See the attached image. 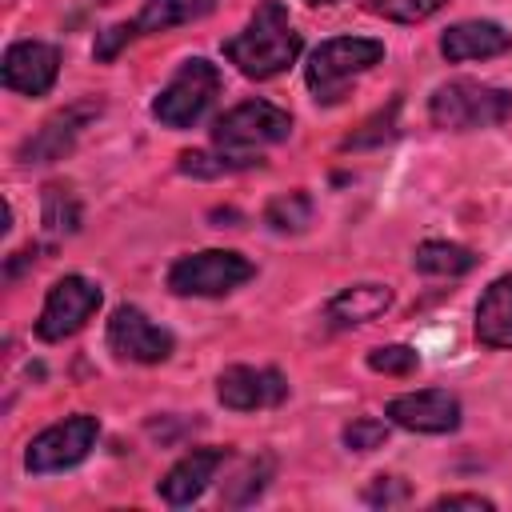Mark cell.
Here are the masks:
<instances>
[{
	"instance_id": "f1b7e54d",
	"label": "cell",
	"mask_w": 512,
	"mask_h": 512,
	"mask_svg": "<svg viewBox=\"0 0 512 512\" xmlns=\"http://www.w3.org/2000/svg\"><path fill=\"white\" fill-rule=\"evenodd\" d=\"M132 36H140V32H136V24H112V28H104V32L96 36V48H92V52H96V60H112V56H116Z\"/></svg>"
},
{
	"instance_id": "4dcf8cb0",
	"label": "cell",
	"mask_w": 512,
	"mask_h": 512,
	"mask_svg": "<svg viewBox=\"0 0 512 512\" xmlns=\"http://www.w3.org/2000/svg\"><path fill=\"white\" fill-rule=\"evenodd\" d=\"M304 4H340V0H304Z\"/></svg>"
},
{
	"instance_id": "2e32d148",
	"label": "cell",
	"mask_w": 512,
	"mask_h": 512,
	"mask_svg": "<svg viewBox=\"0 0 512 512\" xmlns=\"http://www.w3.org/2000/svg\"><path fill=\"white\" fill-rule=\"evenodd\" d=\"M476 340L488 348H512V272L484 288L476 304Z\"/></svg>"
},
{
	"instance_id": "277c9868",
	"label": "cell",
	"mask_w": 512,
	"mask_h": 512,
	"mask_svg": "<svg viewBox=\"0 0 512 512\" xmlns=\"http://www.w3.org/2000/svg\"><path fill=\"white\" fill-rule=\"evenodd\" d=\"M380 60H384V44L380 40H368V36H332V40H324L308 56L304 80H308V88H312L316 100L332 104V100H340V92H344V84L352 76L368 72Z\"/></svg>"
},
{
	"instance_id": "7c38bea8",
	"label": "cell",
	"mask_w": 512,
	"mask_h": 512,
	"mask_svg": "<svg viewBox=\"0 0 512 512\" xmlns=\"http://www.w3.org/2000/svg\"><path fill=\"white\" fill-rule=\"evenodd\" d=\"M384 416L408 432H428V436H440V432H456L460 428V400L448 392V388H420V392H404V396H392Z\"/></svg>"
},
{
	"instance_id": "603a6c76",
	"label": "cell",
	"mask_w": 512,
	"mask_h": 512,
	"mask_svg": "<svg viewBox=\"0 0 512 512\" xmlns=\"http://www.w3.org/2000/svg\"><path fill=\"white\" fill-rule=\"evenodd\" d=\"M272 480V456H260V460H248L244 472L224 488V504H252Z\"/></svg>"
},
{
	"instance_id": "9a60e30c",
	"label": "cell",
	"mask_w": 512,
	"mask_h": 512,
	"mask_svg": "<svg viewBox=\"0 0 512 512\" xmlns=\"http://www.w3.org/2000/svg\"><path fill=\"white\" fill-rule=\"evenodd\" d=\"M508 48H512V32L504 24H496V20H460L440 36V52L452 64L488 60V56H500Z\"/></svg>"
},
{
	"instance_id": "30bf717a",
	"label": "cell",
	"mask_w": 512,
	"mask_h": 512,
	"mask_svg": "<svg viewBox=\"0 0 512 512\" xmlns=\"http://www.w3.org/2000/svg\"><path fill=\"white\" fill-rule=\"evenodd\" d=\"M92 116H100V104H96V100H80V104L60 108L56 116H48V120L20 144L16 160H20V164H52V160H64V156L76 148V140H80V132H84V124H88Z\"/></svg>"
},
{
	"instance_id": "44dd1931",
	"label": "cell",
	"mask_w": 512,
	"mask_h": 512,
	"mask_svg": "<svg viewBox=\"0 0 512 512\" xmlns=\"http://www.w3.org/2000/svg\"><path fill=\"white\" fill-rule=\"evenodd\" d=\"M260 156L252 152H232V148H216V152H180V172L196 176V180H216V176H232L244 168H256Z\"/></svg>"
},
{
	"instance_id": "5bb4252c",
	"label": "cell",
	"mask_w": 512,
	"mask_h": 512,
	"mask_svg": "<svg viewBox=\"0 0 512 512\" xmlns=\"http://www.w3.org/2000/svg\"><path fill=\"white\" fill-rule=\"evenodd\" d=\"M224 460H228V448H192V452H184V456L164 472V480L156 484L160 500L172 504V508H184V504L200 500L204 488H208V484L216 480V472L224 468Z\"/></svg>"
},
{
	"instance_id": "d6986e66",
	"label": "cell",
	"mask_w": 512,
	"mask_h": 512,
	"mask_svg": "<svg viewBox=\"0 0 512 512\" xmlns=\"http://www.w3.org/2000/svg\"><path fill=\"white\" fill-rule=\"evenodd\" d=\"M412 264L424 276H464L476 268V252L464 244H452V240H424V244H416Z\"/></svg>"
},
{
	"instance_id": "8992f818",
	"label": "cell",
	"mask_w": 512,
	"mask_h": 512,
	"mask_svg": "<svg viewBox=\"0 0 512 512\" xmlns=\"http://www.w3.org/2000/svg\"><path fill=\"white\" fill-rule=\"evenodd\" d=\"M288 136H292V116L268 100H244V104L228 108L224 116H216V124H212L216 148H232V152H256V148L280 144Z\"/></svg>"
},
{
	"instance_id": "7a4b0ae2",
	"label": "cell",
	"mask_w": 512,
	"mask_h": 512,
	"mask_svg": "<svg viewBox=\"0 0 512 512\" xmlns=\"http://www.w3.org/2000/svg\"><path fill=\"white\" fill-rule=\"evenodd\" d=\"M512 116V92L480 84V80H444L428 96V120L444 132L496 128Z\"/></svg>"
},
{
	"instance_id": "484cf974",
	"label": "cell",
	"mask_w": 512,
	"mask_h": 512,
	"mask_svg": "<svg viewBox=\"0 0 512 512\" xmlns=\"http://www.w3.org/2000/svg\"><path fill=\"white\" fill-rule=\"evenodd\" d=\"M384 440H388V424L376 420V416H360L344 428V448L348 452H376Z\"/></svg>"
},
{
	"instance_id": "5b68a950",
	"label": "cell",
	"mask_w": 512,
	"mask_h": 512,
	"mask_svg": "<svg viewBox=\"0 0 512 512\" xmlns=\"http://www.w3.org/2000/svg\"><path fill=\"white\" fill-rule=\"evenodd\" d=\"M256 276V264L228 248H204L192 256H180L168 268V288L176 296H228L240 284Z\"/></svg>"
},
{
	"instance_id": "83f0119b",
	"label": "cell",
	"mask_w": 512,
	"mask_h": 512,
	"mask_svg": "<svg viewBox=\"0 0 512 512\" xmlns=\"http://www.w3.org/2000/svg\"><path fill=\"white\" fill-rule=\"evenodd\" d=\"M396 108H400V104L392 100V104H388V112L372 116V120L364 124L368 132H356V136H348V140H344V148H364V144H380V140H392V136H396Z\"/></svg>"
},
{
	"instance_id": "ba28073f",
	"label": "cell",
	"mask_w": 512,
	"mask_h": 512,
	"mask_svg": "<svg viewBox=\"0 0 512 512\" xmlns=\"http://www.w3.org/2000/svg\"><path fill=\"white\" fill-rule=\"evenodd\" d=\"M100 300H104V292L92 280H84V276H60L48 288V296H44V308H40V320H36V336L40 340H52V344L76 336L96 316Z\"/></svg>"
},
{
	"instance_id": "7402d4cb",
	"label": "cell",
	"mask_w": 512,
	"mask_h": 512,
	"mask_svg": "<svg viewBox=\"0 0 512 512\" xmlns=\"http://www.w3.org/2000/svg\"><path fill=\"white\" fill-rule=\"evenodd\" d=\"M312 196L304 188L296 192H284V196H272L268 208H264V224L276 228V232H304L312 224Z\"/></svg>"
},
{
	"instance_id": "6da1fadb",
	"label": "cell",
	"mask_w": 512,
	"mask_h": 512,
	"mask_svg": "<svg viewBox=\"0 0 512 512\" xmlns=\"http://www.w3.org/2000/svg\"><path fill=\"white\" fill-rule=\"evenodd\" d=\"M224 56L248 76V80H272L300 56V32L292 28L280 0H260L244 32L224 40Z\"/></svg>"
},
{
	"instance_id": "4fadbf2b",
	"label": "cell",
	"mask_w": 512,
	"mask_h": 512,
	"mask_svg": "<svg viewBox=\"0 0 512 512\" xmlns=\"http://www.w3.org/2000/svg\"><path fill=\"white\" fill-rule=\"evenodd\" d=\"M4 88L20 96H44L60 76V48L44 40H16L4 48Z\"/></svg>"
},
{
	"instance_id": "9c48e42d",
	"label": "cell",
	"mask_w": 512,
	"mask_h": 512,
	"mask_svg": "<svg viewBox=\"0 0 512 512\" xmlns=\"http://www.w3.org/2000/svg\"><path fill=\"white\" fill-rule=\"evenodd\" d=\"M108 348L132 364H160L172 356L176 336L168 328H160L156 320H148L136 304H120L108 320Z\"/></svg>"
},
{
	"instance_id": "ffe728a7",
	"label": "cell",
	"mask_w": 512,
	"mask_h": 512,
	"mask_svg": "<svg viewBox=\"0 0 512 512\" xmlns=\"http://www.w3.org/2000/svg\"><path fill=\"white\" fill-rule=\"evenodd\" d=\"M40 220L48 236H72L84 224V208L68 184H44L40 192Z\"/></svg>"
},
{
	"instance_id": "d4e9b609",
	"label": "cell",
	"mask_w": 512,
	"mask_h": 512,
	"mask_svg": "<svg viewBox=\"0 0 512 512\" xmlns=\"http://www.w3.org/2000/svg\"><path fill=\"white\" fill-rule=\"evenodd\" d=\"M368 368L372 372H384V376H408V372L420 368V356L408 344H384V348H372L368 352Z\"/></svg>"
},
{
	"instance_id": "ac0fdd59",
	"label": "cell",
	"mask_w": 512,
	"mask_h": 512,
	"mask_svg": "<svg viewBox=\"0 0 512 512\" xmlns=\"http://www.w3.org/2000/svg\"><path fill=\"white\" fill-rule=\"evenodd\" d=\"M216 8V0H144V8L136 12V32L140 36H156V32H172L180 24L204 20Z\"/></svg>"
},
{
	"instance_id": "8fae6325",
	"label": "cell",
	"mask_w": 512,
	"mask_h": 512,
	"mask_svg": "<svg viewBox=\"0 0 512 512\" xmlns=\"http://www.w3.org/2000/svg\"><path fill=\"white\" fill-rule=\"evenodd\" d=\"M216 396L232 412H260L276 408L288 396V380L276 368H252V364H228L216 376Z\"/></svg>"
},
{
	"instance_id": "f546056e",
	"label": "cell",
	"mask_w": 512,
	"mask_h": 512,
	"mask_svg": "<svg viewBox=\"0 0 512 512\" xmlns=\"http://www.w3.org/2000/svg\"><path fill=\"white\" fill-rule=\"evenodd\" d=\"M432 508H476V512H492V500L488 496H476V492H448Z\"/></svg>"
},
{
	"instance_id": "cb8c5ba5",
	"label": "cell",
	"mask_w": 512,
	"mask_h": 512,
	"mask_svg": "<svg viewBox=\"0 0 512 512\" xmlns=\"http://www.w3.org/2000/svg\"><path fill=\"white\" fill-rule=\"evenodd\" d=\"M448 0H364V8L372 16H384V20H396V24H420L428 16H436Z\"/></svg>"
},
{
	"instance_id": "4316f807",
	"label": "cell",
	"mask_w": 512,
	"mask_h": 512,
	"mask_svg": "<svg viewBox=\"0 0 512 512\" xmlns=\"http://www.w3.org/2000/svg\"><path fill=\"white\" fill-rule=\"evenodd\" d=\"M364 504L372 508H392V504H404L408 500V484L400 476H372V484L360 492Z\"/></svg>"
},
{
	"instance_id": "52a82bcc",
	"label": "cell",
	"mask_w": 512,
	"mask_h": 512,
	"mask_svg": "<svg viewBox=\"0 0 512 512\" xmlns=\"http://www.w3.org/2000/svg\"><path fill=\"white\" fill-rule=\"evenodd\" d=\"M96 436H100V420L88 416V412H76V416L60 420V424H48L44 432L32 436V444L24 452V468L36 472V476L64 472V468L80 464L92 452Z\"/></svg>"
},
{
	"instance_id": "e0dca14e",
	"label": "cell",
	"mask_w": 512,
	"mask_h": 512,
	"mask_svg": "<svg viewBox=\"0 0 512 512\" xmlns=\"http://www.w3.org/2000/svg\"><path fill=\"white\" fill-rule=\"evenodd\" d=\"M388 308H392V288L388 284H352V288H340L328 300V320L336 328H356V324H368V320L384 316Z\"/></svg>"
},
{
	"instance_id": "3957f363",
	"label": "cell",
	"mask_w": 512,
	"mask_h": 512,
	"mask_svg": "<svg viewBox=\"0 0 512 512\" xmlns=\"http://www.w3.org/2000/svg\"><path fill=\"white\" fill-rule=\"evenodd\" d=\"M220 96V68L204 56H192L176 68V76L156 92L152 100V116L164 128H192L204 120V112L212 108V100Z\"/></svg>"
}]
</instances>
